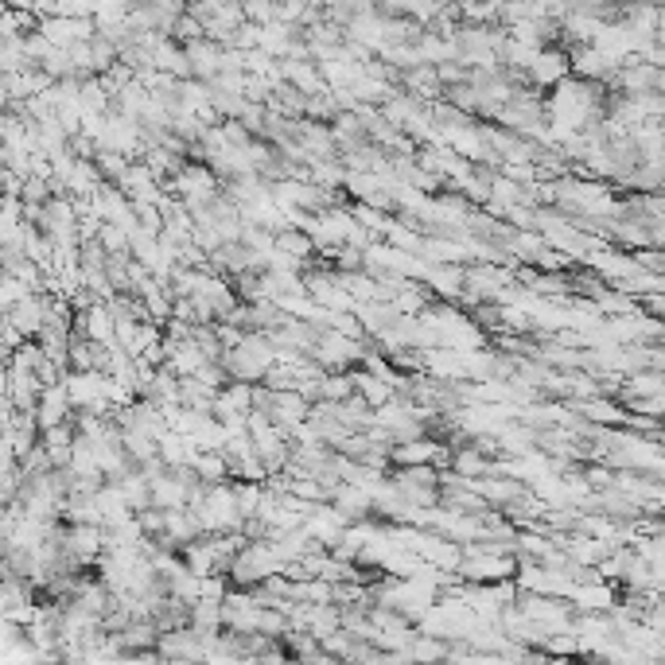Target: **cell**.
<instances>
[{
    "mask_svg": "<svg viewBox=\"0 0 665 665\" xmlns=\"http://www.w3.org/2000/svg\"><path fill=\"white\" fill-rule=\"evenodd\" d=\"M529 74V82L533 86H557L564 82L568 74H572V55H568V47L560 51V47H541V55L533 59V67L525 70Z\"/></svg>",
    "mask_w": 665,
    "mask_h": 665,
    "instance_id": "6da1fadb",
    "label": "cell"
},
{
    "mask_svg": "<svg viewBox=\"0 0 665 665\" xmlns=\"http://www.w3.org/2000/svg\"><path fill=\"white\" fill-rule=\"evenodd\" d=\"M187 47V59H191V70H195V78H214L218 70H222V51H226V43H218V39H191V43H183Z\"/></svg>",
    "mask_w": 665,
    "mask_h": 665,
    "instance_id": "7a4b0ae2",
    "label": "cell"
},
{
    "mask_svg": "<svg viewBox=\"0 0 665 665\" xmlns=\"http://www.w3.org/2000/svg\"><path fill=\"white\" fill-rule=\"evenodd\" d=\"M514 560L494 557V553H475V560H463V580H510L514 576Z\"/></svg>",
    "mask_w": 665,
    "mask_h": 665,
    "instance_id": "3957f363",
    "label": "cell"
},
{
    "mask_svg": "<svg viewBox=\"0 0 665 665\" xmlns=\"http://www.w3.org/2000/svg\"><path fill=\"white\" fill-rule=\"evenodd\" d=\"M273 253H284L292 261H308L315 253V238L312 230H296V226H280L277 230V249Z\"/></svg>",
    "mask_w": 665,
    "mask_h": 665,
    "instance_id": "277c9868",
    "label": "cell"
}]
</instances>
